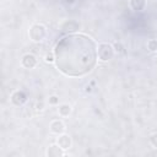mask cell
I'll return each mask as SVG.
<instances>
[{
	"instance_id": "cell-1",
	"label": "cell",
	"mask_w": 157,
	"mask_h": 157,
	"mask_svg": "<svg viewBox=\"0 0 157 157\" xmlns=\"http://www.w3.org/2000/svg\"><path fill=\"white\" fill-rule=\"evenodd\" d=\"M97 43L85 33H69L63 37L54 48L55 65L58 70L71 77L90 74L98 60Z\"/></svg>"
},
{
	"instance_id": "cell-2",
	"label": "cell",
	"mask_w": 157,
	"mask_h": 157,
	"mask_svg": "<svg viewBox=\"0 0 157 157\" xmlns=\"http://www.w3.org/2000/svg\"><path fill=\"white\" fill-rule=\"evenodd\" d=\"M97 54H98V60L105 63V61L113 59V56L115 54V50H114V47L112 44L102 42L97 47Z\"/></svg>"
},
{
	"instance_id": "cell-3",
	"label": "cell",
	"mask_w": 157,
	"mask_h": 157,
	"mask_svg": "<svg viewBox=\"0 0 157 157\" xmlns=\"http://www.w3.org/2000/svg\"><path fill=\"white\" fill-rule=\"evenodd\" d=\"M28 36L33 42H42L47 37V28L42 23H33L28 29Z\"/></svg>"
},
{
	"instance_id": "cell-4",
	"label": "cell",
	"mask_w": 157,
	"mask_h": 157,
	"mask_svg": "<svg viewBox=\"0 0 157 157\" xmlns=\"http://www.w3.org/2000/svg\"><path fill=\"white\" fill-rule=\"evenodd\" d=\"M37 64H38V59L32 53H27L21 58V65L25 69H34Z\"/></svg>"
},
{
	"instance_id": "cell-5",
	"label": "cell",
	"mask_w": 157,
	"mask_h": 157,
	"mask_svg": "<svg viewBox=\"0 0 157 157\" xmlns=\"http://www.w3.org/2000/svg\"><path fill=\"white\" fill-rule=\"evenodd\" d=\"M49 129H50V131H52L53 134L60 135V134H64V132H65L66 126H65V124H64L63 120H60V119H54V120L50 121Z\"/></svg>"
},
{
	"instance_id": "cell-6",
	"label": "cell",
	"mask_w": 157,
	"mask_h": 157,
	"mask_svg": "<svg viewBox=\"0 0 157 157\" xmlns=\"http://www.w3.org/2000/svg\"><path fill=\"white\" fill-rule=\"evenodd\" d=\"M45 155L48 157H63V156H65V150H63L58 144H52L47 148Z\"/></svg>"
},
{
	"instance_id": "cell-7",
	"label": "cell",
	"mask_w": 157,
	"mask_h": 157,
	"mask_svg": "<svg viewBox=\"0 0 157 157\" xmlns=\"http://www.w3.org/2000/svg\"><path fill=\"white\" fill-rule=\"evenodd\" d=\"M56 144L63 148V150H69L72 145V140L71 137L67 135V134H60L58 135V139H56Z\"/></svg>"
},
{
	"instance_id": "cell-8",
	"label": "cell",
	"mask_w": 157,
	"mask_h": 157,
	"mask_svg": "<svg viewBox=\"0 0 157 157\" xmlns=\"http://www.w3.org/2000/svg\"><path fill=\"white\" fill-rule=\"evenodd\" d=\"M10 99H11V102H12L13 104L21 105V104H23V103L26 102V94H25L22 91H18V90H17V91L12 92Z\"/></svg>"
},
{
	"instance_id": "cell-9",
	"label": "cell",
	"mask_w": 157,
	"mask_h": 157,
	"mask_svg": "<svg viewBox=\"0 0 157 157\" xmlns=\"http://www.w3.org/2000/svg\"><path fill=\"white\" fill-rule=\"evenodd\" d=\"M78 28H80V25L76 21H74V20L65 21L61 25V31L63 32H74V31H77Z\"/></svg>"
},
{
	"instance_id": "cell-10",
	"label": "cell",
	"mask_w": 157,
	"mask_h": 157,
	"mask_svg": "<svg viewBox=\"0 0 157 157\" xmlns=\"http://www.w3.org/2000/svg\"><path fill=\"white\" fill-rule=\"evenodd\" d=\"M71 110H72V108H71V105H70L69 103H61V104H59V107H58V113H59V115L63 117V118L69 117V115L71 114Z\"/></svg>"
},
{
	"instance_id": "cell-11",
	"label": "cell",
	"mask_w": 157,
	"mask_h": 157,
	"mask_svg": "<svg viewBox=\"0 0 157 157\" xmlns=\"http://www.w3.org/2000/svg\"><path fill=\"white\" fill-rule=\"evenodd\" d=\"M129 2H130L131 9L132 10H136V11L142 10L146 6V0H130Z\"/></svg>"
},
{
	"instance_id": "cell-12",
	"label": "cell",
	"mask_w": 157,
	"mask_h": 157,
	"mask_svg": "<svg viewBox=\"0 0 157 157\" xmlns=\"http://www.w3.org/2000/svg\"><path fill=\"white\" fill-rule=\"evenodd\" d=\"M147 49L150 50V52H157V39L156 38H152V39H150L148 42H147Z\"/></svg>"
},
{
	"instance_id": "cell-13",
	"label": "cell",
	"mask_w": 157,
	"mask_h": 157,
	"mask_svg": "<svg viewBox=\"0 0 157 157\" xmlns=\"http://www.w3.org/2000/svg\"><path fill=\"white\" fill-rule=\"evenodd\" d=\"M148 141H150V144H151V146H152L153 148H157V131L150 135Z\"/></svg>"
},
{
	"instance_id": "cell-14",
	"label": "cell",
	"mask_w": 157,
	"mask_h": 157,
	"mask_svg": "<svg viewBox=\"0 0 157 157\" xmlns=\"http://www.w3.org/2000/svg\"><path fill=\"white\" fill-rule=\"evenodd\" d=\"M48 103L50 104V105H59V97L56 96V94H52V96H49V99H48Z\"/></svg>"
},
{
	"instance_id": "cell-15",
	"label": "cell",
	"mask_w": 157,
	"mask_h": 157,
	"mask_svg": "<svg viewBox=\"0 0 157 157\" xmlns=\"http://www.w3.org/2000/svg\"><path fill=\"white\" fill-rule=\"evenodd\" d=\"M44 60H45L47 63H55V55H54V52L48 53V54L44 56Z\"/></svg>"
},
{
	"instance_id": "cell-16",
	"label": "cell",
	"mask_w": 157,
	"mask_h": 157,
	"mask_svg": "<svg viewBox=\"0 0 157 157\" xmlns=\"http://www.w3.org/2000/svg\"><path fill=\"white\" fill-rule=\"evenodd\" d=\"M113 47H114V50H115L117 53H121V52H123V47H121L120 43H115Z\"/></svg>"
},
{
	"instance_id": "cell-17",
	"label": "cell",
	"mask_w": 157,
	"mask_h": 157,
	"mask_svg": "<svg viewBox=\"0 0 157 157\" xmlns=\"http://www.w3.org/2000/svg\"><path fill=\"white\" fill-rule=\"evenodd\" d=\"M36 109H37V110H43V109H44V104H43L42 101H40V102H37V104H36Z\"/></svg>"
}]
</instances>
